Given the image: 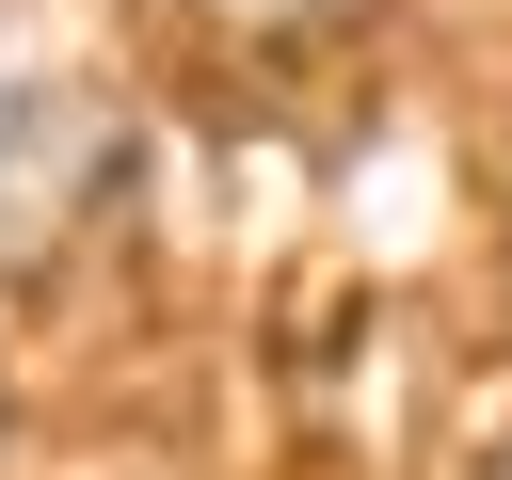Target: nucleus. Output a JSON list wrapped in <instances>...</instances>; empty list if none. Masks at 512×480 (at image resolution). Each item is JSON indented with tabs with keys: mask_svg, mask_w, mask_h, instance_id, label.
<instances>
[{
	"mask_svg": "<svg viewBox=\"0 0 512 480\" xmlns=\"http://www.w3.org/2000/svg\"><path fill=\"white\" fill-rule=\"evenodd\" d=\"M112 160H128L112 64H96L48 0H0V272H48V256L96 224Z\"/></svg>",
	"mask_w": 512,
	"mask_h": 480,
	"instance_id": "f257e3e1",
	"label": "nucleus"
},
{
	"mask_svg": "<svg viewBox=\"0 0 512 480\" xmlns=\"http://www.w3.org/2000/svg\"><path fill=\"white\" fill-rule=\"evenodd\" d=\"M192 16H224V32H320V16H352V0H192Z\"/></svg>",
	"mask_w": 512,
	"mask_h": 480,
	"instance_id": "f03ea898",
	"label": "nucleus"
},
{
	"mask_svg": "<svg viewBox=\"0 0 512 480\" xmlns=\"http://www.w3.org/2000/svg\"><path fill=\"white\" fill-rule=\"evenodd\" d=\"M480 480H512V448H496V464H480Z\"/></svg>",
	"mask_w": 512,
	"mask_h": 480,
	"instance_id": "7ed1b4c3",
	"label": "nucleus"
}]
</instances>
